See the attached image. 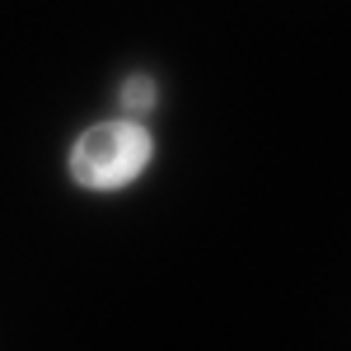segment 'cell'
I'll return each instance as SVG.
<instances>
[{
    "mask_svg": "<svg viewBox=\"0 0 351 351\" xmlns=\"http://www.w3.org/2000/svg\"><path fill=\"white\" fill-rule=\"evenodd\" d=\"M155 160V141L141 122H94L71 145V178L89 192H117L136 183Z\"/></svg>",
    "mask_w": 351,
    "mask_h": 351,
    "instance_id": "1",
    "label": "cell"
},
{
    "mask_svg": "<svg viewBox=\"0 0 351 351\" xmlns=\"http://www.w3.org/2000/svg\"><path fill=\"white\" fill-rule=\"evenodd\" d=\"M117 99H122V108H127V112H150V108H155V99H160V89H155L150 75H127Z\"/></svg>",
    "mask_w": 351,
    "mask_h": 351,
    "instance_id": "2",
    "label": "cell"
}]
</instances>
